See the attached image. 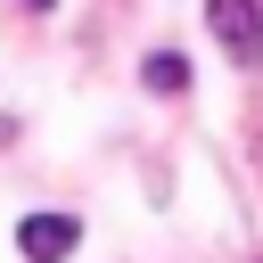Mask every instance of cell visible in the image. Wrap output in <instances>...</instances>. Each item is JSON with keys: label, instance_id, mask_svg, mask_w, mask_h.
I'll return each instance as SVG.
<instances>
[{"label": "cell", "instance_id": "obj_3", "mask_svg": "<svg viewBox=\"0 0 263 263\" xmlns=\"http://www.w3.org/2000/svg\"><path fill=\"white\" fill-rule=\"evenodd\" d=\"M140 82L173 99V90H189V58H181V49H148V66H140Z\"/></svg>", "mask_w": 263, "mask_h": 263}, {"label": "cell", "instance_id": "obj_1", "mask_svg": "<svg viewBox=\"0 0 263 263\" xmlns=\"http://www.w3.org/2000/svg\"><path fill=\"white\" fill-rule=\"evenodd\" d=\"M205 25L238 66H263V8L255 0H205Z\"/></svg>", "mask_w": 263, "mask_h": 263}, {"label": "cell", "instance_id": "obj_4", "mask_svg": "<svg viewBox=\"0 0 263 263\" xmlns=\"http://www.w3.org/2000/svg\"><path fill=\"white\" fill-rule=\"evenodd\" d=\"M25 8H33V16H49V8H58V0H25Z\"/></svg>", "mask_w": 263, "mask_h": 263}, {"label": "cell", "instance_id": "obj_2", "mask_svg": "<svg viewBox=\"0 0 263 263\" xmlns=\"http://www.w3.org/2000/svg\"><path fill=\"white\" fill-rule=\"evenodd\" d=\"M16 247H25V263H66L82 247V222L74 214H25L16 222Z\"/></svg>", "mask_w": 263, "mask_h": 263}]
</instances>
